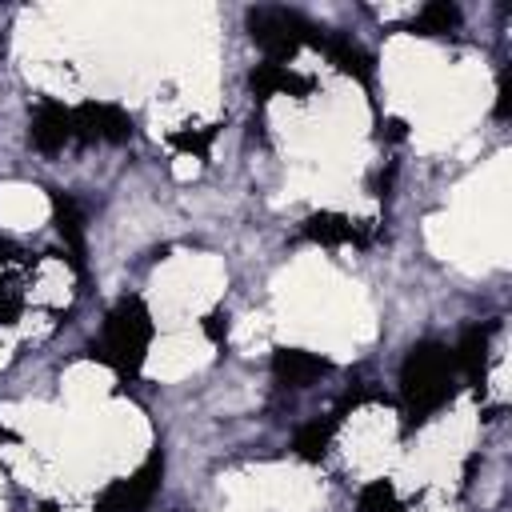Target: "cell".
<instances>
[{
	"label": "cell",
	"mask_w": 512,
	"mask_h": 512,
	"mask_svg": "<svg viewBox=\"0 0 512 512\" xmlns=\"http://www.w3.org/2000/svg\"><path fill=\"white\" fill-rule=\"evenodd\" d=\"M0 436H4V432H0Z\"/></svg>",
	"instance_id": "21"
},
{
	"label": "cell",
	"mask_w": 512,
	"mask_h": 512,
	"mask_svg": "<svg viewBox=\"0 0 512 512\" xmlns=\"http://www.w3.org/2000/svg\"><path fill=\"white\" fill-rule=\"evenodd\" d=\"M248 88L256 92V96H308L312 92V80L308 76H300V72H292L288 64H256L252 72H248Z\"/></svg>",
	"instance_id": "9"
},
{
	"label": "cell",
	"mask_w": 512,
	"mask_h": 512,
	"mask_svg": "<svg viewBox=\"0 0 512 512\" xmlns=\"http://www.w3.org/2000/svg\"><path fill=\"white\" fill-rule=\"evenodd\" d=\"M72 140V112L56 100H44L36 112H32V128H28V144L36 152H48L56 156L64 144Z\"/></svg>",
	"instance_id": "6"
},
{
	"label": "cell",
	"mask_w": 512,
	"mask_h": 512,
	"mask_svg": "<svg viewBox=\"0 0 512 512\" xmlns=\"http://www.w3.org/2000/svg\"><path fill=\"white\" fill-rule=\"evenodd\" d=\"M244 24H248V36L268 56V64L292 60L304 44L320 48V36H324V28H316L312 20H304L300 12H288V8H248Z\"/></svg>",
	"instance_id": "3"
},
{
	"label": "cell",
	"mask_w": 512,
	"mask_h": 512,
	"mask_svg": "<svg viewBox=\"0 0 512 512\" xmlns=\"http://www.w3.org/2000/svg\"><path fill=\"white\" fill-rule=\"evenodd\" d=\"M328 444H332V420H312L296 432V456L300 460H324Z\"/></svg>",
	"instance_id": "14"
},
{
	"label": "cell",
	"mask_w": 512,
	"mask_h": 512,
	"mask_svg": "<svg viewBox=\"0 0 512 512\" xmlns=\"http://www.w3.org/2000/svg\"><path fill=\"white\" fill-rule=\"evenodd\" d=\"M132 136V116L116 104H80L72 112V140L80 144H124Z\"/></svg>",
	"instance_id": "5"
},
{
	"label": "cell",
	"mask_w": 512,
	"mask_h": 512,
	"mask_svg": "<svg viewBox=\"0 0 512 512\" xmlns=\"http://www.w3.org/2000/svg\"><path fill=\"white\" fill-rule=\"evenodd\" d=\"M52 224L64 240V252L72 260V268L84 272V216H80V204L64 192H52Z\"/></svg>",
	"instance_id": "8"
},
{
	"label": "cell",
	"mask_w": 512,
	"mask_h": 512,
	"mask_svg": "<svg viewBox=\"0 0 512 512\" xmlns=\"http://www.w3.org/2000/svg\"><path fill=\"white\" fill-rule=\"evenodd\" d=\"M212 136H216V124H208V128H180V132L168 136V144L180 148V152H196V156H204L208 144H212Z\"/></svg>",
	"instance_id": "16"
},
{
	"label": "cell",
	"mask_w": 512,
	"mask_h": 512,
	"mask_svg": "<svg viewBox=\"0 0 512 512\" xmlns=\"http://www.w3.org/2000/svg\"><path fill=\"white\" fill-rule=\"evenodd\" d=\"M400 396H404V424L428 420L436 408L452 400V356L436 340H420L400 368Z\"/></svg>",
	"instance_id": "1"
},
{
	"label": "cell",
	"mask_w": 512,
	"mask_h": 512,
	"mask_svg": "<svg viewBox=\"0 0 512 512\" xmlns=\"http://www.w3.org/2000/svg\"><path fill=\"white\" fill-rule=\"evenodd\" d=\"M148 344H152V316H148L140 296H124L108 312V320H104V348H100V356L132 376L144 364Z\"/></svg>",
	"instance_id": "2"
},
{
	"label": "cell",
	"mask_w": 512,
	"mask_h": 512,
	"mask_svg": "<svg viewBox=\"0 0 512 512\" xmlns=\"http://www.w3.org/2000/svg\"><path fill=\"white\" fill-rule=\"evenodd\" d=\"M20 312H24V292H20V284L8 280V276H0V324H16Z\"/></svg>",
	"instance_id": "17"
},
{
	"label": "cell",
	"mask_w": 512,
	"mask_h": 512,
	"mask_svg": "<svg viewBox=\"0 0 512 512\" xmlns=\"http://www.w3.org/2000/svg\"><path fill=\"white\" fill-rule=\"evenodd\" d=\"M304 236L316 240V244H328V248H336V244H364L360 224H352L340 212H312L304 220Z\"/></svg>",
	"instance_id": "12"
},
{
	"label": "cell",
	"mask_w": 512,
	"mask_h": 512,
	"mask_svg": "<svg viewBox=\"0 0 512 512\" xmlns=\"http://www.w3.org/2000/svg\"><path fill=\"white\" fill-rule=\"evenodd\" d=\"M204 332H208L212 344H224V340H228V316L208 312V316H204Z\"/></svg>",
	"instance_id": "18"
},
{
	"label": "cell",
	"mask_w": 512,
	"mask_h": 512,
	"mask_svg": "<svg viewBox=\"0 0 512 512\" xmlns=\"http://www.w3.org/2000/svg\"><path fill=\"white\" fill-rule=\"evenodd\" d=\"M160 480H164V456H160V448H156L128 480H112V484L100 492L96 512H144V508L152 504Z\"/></svg>",
	"instance_id": "4"
},
{
	"label": "cell",
	"mask_w": 512,
	"mask_h": 512,
	"mask_svg": "<svg viewBox=\"0 0 512 512\" xmlns=\"http://www.w3.org/2000/svg\"><path fill=\"white\" fill-rule=\"evenodd\" d=\"M328 368H332V364H328L324 356L304 352V348H276V356H272V372H276V380H280L284 388H308V384H316Z\"/></svg>",
	"instance_id": "7"
},
{
	"label": "cell",
	"mask_w": 512,
	"mask_h": 512,
	"mask_svg": "<svg viewBox=\"0 0 512 512\" xmlns=\"http://www.w3.org/2000/svg\"><path fill=\"white\" fill-rule=\"evenodd\" d=\"M488 360H492V328L484 324H472V328H464V336H460V344H456V364L468 372V380L480 388L484 384V376H488Z\"/></svg>",
	"instance_id": "11"
},
{
	"label": "cell",
	"mask_w": 512,
	"mask_h": 512,
	"mask_svg": "<svg viewBox=\"0 0 512 512\" xmlns=\"http://www.w3.org/2000/svg\"><path fill=\"white\" fill-rule=\"evenodd\" d=\"M456 24H460V8L448 4V0H436V4H424L408 28L420 32V36H448Z\"/></svg>",
	"instance_id": "13"
},
{
	"label": "cell",
	"mask_w": 512,
	"mask_h": 512,
	"mask_svg": "<svg viewBox=\"0 0 512 512\" xmlns=\"http://www.w3.org/2000/svg\"><path fill=\"white\" fill-rule=\"evenodd\" d=\"M356 504H360V512H404V504H400L392 480H372V484H364Z\"/></svg>",
	"instance_id": "15"
},
{
	"label": "cell",
	"mask_w": 512,
	"mask_h": 512,
	"mask_svg": "<svg viewBox=\"0 0 512 512\" xmlns=\"http://www.w3.org/2000/svg\"><path fill=\"white\" fill-rule=\"evenodd\" d=\"M16 256H20V252H16V244H12V240H4V236H0V268H4V264H12V260H16Z\"/></svg>",
	"instance_id": "19"
},
{
	"label": "cell",
	"mask_w": 512,
	"mask_h": 512,
	"mask_svg": "<svg viewBox=\"0 0 512 512\" xmlns=\"http://www.w3.org/2000/svg\"><path fill=\"white\" fill-rule=\"evenodd\" d=\"M36 512H60V508H56V504H52V500H48V504H40V508H36Z\"/></svg>",
	"instance_id": "20"
},
{
	"label": "cell",
	"mask_w": 512,
	"mask_h": 512,
	"mask_svg": "<svg viewBox=\"0 0 512 512\" xmlns=\"http://www.w3.org/2000/svg\"><path fill=\"white\" fill-rule=\"evenodd\" d=\"M320 48L328 52V60H332L344 76H352V80H360V84H372L376 64H372V56H368L352 36H332V32H324V36H320Z\"/></svg>",
	"instance_id": "10"
}]
</instances>
